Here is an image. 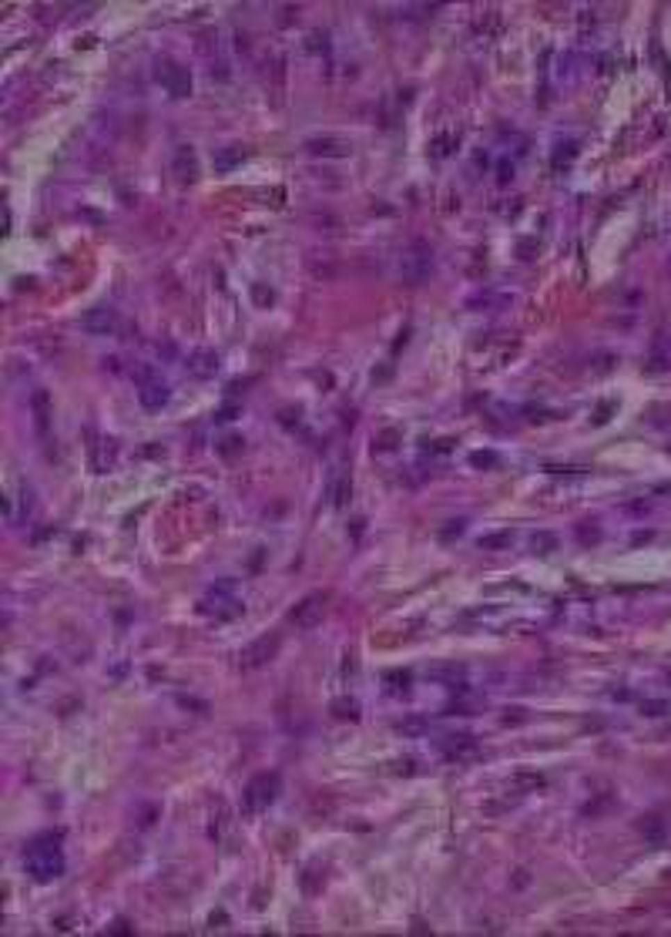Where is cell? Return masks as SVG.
I'll list each match as a JSON object with an SVG mask.
<instances>
[{"label": "cell", "instance_id": "cell-3", "mask_svg": "<svg viewBox=\"0 0 671 937\" xmlns=\"http://www.w3.org/2000/svg\"><path fill=\"white\" fill-rule=\"evenodd\" d=\"M154 77L161 81V88L172 97H188L192 95V71L175 58H158L154 61Z\"/></svg>", "mask_w": 671, "mask_h": 937}, {"label": "cell", "instance_id": "cell-27", "mask_svg": "<svg viewBox=\"0 0 671 937\" xmlns=\"http://www.w3.org/2000/svg\"><path fill=\"white\" fill-rule=\"evenodd\" d=\"M645 712H648V716H661V712H665V706H661V702H648V706H645Z\"/></svg>", "mask_w": 671, "mask_h": 937}, {"label": "cell", "instance_id": "cell-2", "mask_svg": "<svg viewBox=\"0 0 671 937\" xmlns=\"http://www.w3.org/2000/svg\"><path fill=\"white\" fill-rule=\"evenodd\" d=\"M279 786H282L279 773H259V776H252L249 786H245V793H242L245 813H259V810H266V806L275 803Z\"/></svg>", "mask_w": 671, "mask_h": 937}, {"label": "cell", "instance_id": "cell-17", "mask_svg": "<svg viewBox=\"0 0 671 937\" xmlns=\"http://www.w3.org/2000/svg\"><path fill=\"white\" fill-rule=\"evenodd\" d=\"M396 729H400L403 736H423V732H430V723H426L423 716H410V719H403Z\"/></svg>", "mask_w": 671, "mask_h": 937}, {"label": "cell", "instance_id": "cell-20", "mask_svg": "<svg viewBox=\"0 0 671 937\" xmlns=\"http://www.w3.org/2000/svg\"><path fill=\"white\" fill-rule=\"evenodd\" d=\"M252 299H255V306L268 309L272 303H275V292H272L266 283H255V286H252Z\"/></svg>", "mask_w": 671, "mask_h": 937}, {"label": "cell", "instance_id": "cell-7", "mask_svg": "<svg viewBox=\"0 0 671 937\" xmlns=\"http://www.w3.org/2000/svg\"><path fill=\"white\" fill-rule=\"evenodd\" d=\"M118 326H121V316L115 306H95L81 316V329L91 336H111V333H118Z\"/></svg>", "mask_w": 671, "mask_h": 937}, {"label": "cell", "instance_id": "cell-15", "mask_svg": "<svg viewBox=\"0 0 671 937\" xmlns=\"http://www.w3.org/2000/svg\"><path fill=\"white\" fill-rule=\"evenodd\" d=\"M242 158H245V152H242L239 145H232V148L215 155V168H218V172H232L235 165H242Z\"/></svg>", "mask_w": 671, "mask_h": 937}, {"label": "cell", "instance_id": "cell-26", "mask_svg": "<svg viewBox=\"0 0 671 937\" xmlns=\"http://www.w3.org/2000/svg\"><path fill=\"white\" fill-rule=\"evenodd\" d=\"M108 931H111V934H131V924H128V920H115Z\"/></svg>", "mask_w": 671, "mask_h": 937}, {"label": "cell", "instance_id": "cell-6", "mask_svg": "<svg viewBox=\"0 0 671 937\" xmlns=\"http://www.w3.org/2000/svg\"><path fill=\"white\" fill-rule=\"evenodd\" d=\"M433 272V252L430 249H423V246H417V249H410V252H403V259H400V276L406 279V283H423L426 276Z\"/></svg>", "mask_w": 671, "mask_h": 937}, {"label": "cell", "instance_id": "cell-13", "mask_svg": "<svg viewBox=\"0 0 671 937\" xmlns=\"http://www.w3.org/2000/svg\"><path fill=\"white\" fill-rule=\"evenodd\" d=\"M31 410H34V423H38V430H40V434H47V423H51V414H54L51 393H47V390H34V393H31Z\"/></svg>", "mask_w": 671, "mask_h": 937}, {"label": "cell", "instance_id": "cell-8", "mask_svg": "<svg viewBox=\"0 0 671 937\" xmlns=\"http://www.w3.org/2000/svg\"><path fill=\"white\" fill-rule=\"evenodd\" d=\"M440 749H443V756L446 759H474L480 753V746H477V739L470 736V732H453V736H443L440 739Z\"/></svg>", "mask_w": 671, "mask_h": 937}, {"label": "cell", "instance_id": "cell-4", "mask_svg": "<svg viewBox=\"0 0 671 937\" xmlns=\"http://www.w3.org/2000/svg\"><path fill=\"white\" fill-rule=\"evenodd\" d=\"M279 645H282V635H279V631L259 635L252 645H245V649H242V655H239V666H242V669H266L268 662L279 655Z\"/></svg>", "mask_w": 671, "mask_h": 937}, {"label": "cell", "instance_id": "cell-18", "mask_svg": "<svg viewBox=\"0 0 671 937\" xmlns=\"http://www.w3.org/2000/svg\"><path fill=\"white\" fill-rule=\"evenodd\" d=\"M531 548H534L537 555H551L557 548V537L551 535V531H537L534 537H531Z\"/></svg>", "mask_w": 671, "mask_h": 937}, {"label": "cell", "instance_id": "cell-23", "mask_svg": "<svg viewBox=\"0 0 671 937\" xmlns=\"http://www.w3.org/2000/svg\"><path fill=\"white\" fill-rule=\"evenodd\" d=\"M470 464H474V467H497L500 457L494 454V450H474V454H470Z\"/></svg>", "mask_w": 671, "mask_h": 937}, {"label": "cell", "instance_id": "cell-21", "mask_svg": "<svg viewBox=\"0 0 671 937\" xmlns=\"http://www.w3.org/2000/svg\"><path fill=\"white\" fill-rule=\"evenodd\" d=\"M396 440H400V430H396V427H386V430L376 434V450H393Z\"/></svg>", "mask_w": 671, "mask_h": 937}, {"label": "cell", "instance_id": "cell-9", "mask_svg": "<svg viewBox=\"0 0 671 937\" xmlns=\"http://www.w3.org/2000/svg\"><path fill=\"white\" fill-rule=\"evenodd\" d=\"M306 152L309 155H323V158H346L353 152V145L346 138H336V134H323V138H309L306 141Z\"/></svg>", "mask_w": 671, "mask_h": 937}, {"label": "cell", "instance_id": "cell-12", "mask_svg": "<svg viewBox=\"0 0 671 937\" xmlns=\"http://www.w3.org/2000/svg\"><path fill=\"white\" fill-rule=\"evenodd\" d=\"M185 366H188V373H192V377H198V380H209V377H215V373H218V353H215V349H195Z\"/></svg>", "mask_w": 671, "mask_h": 937}, {"label": "cell", "instance_id": "cell-19", "mask_svg": "<svg viewBox=\"0 0 671 937\" xmlns=\"http://www.w3.org/2000/svg\"><path fill=\"white\" fill-rule=\"evenodd\" d=\"M332 716H336V719H353V723H356V719H359V706H356L353 699H336V702H332Z\"/></svg>", "mask_w": 671, "mask_h": 937}, {"label": "cell", "instance_id": "cell-14", "mask_svg": "<svg viewBox=\"0 0 671 937\" xmlns=\"http://www.w3.org/2000/svg\"><path fill=\"white\" fill-rule=\"evenodd\" d=\"M467 675V669L463 666H457V662H450V666H433V669L426 672V679H433V682H446V686H453L457 688V679H463Z\"/></svg>", "mask_w": 671, "mask_h": 937}, {"label": "cell", "instance_id": "cell-10", "mask_svg": "<svg viewBox=\"0 0 671 937\" xmlns=\"http://www.w3.org/2000/svg\"><path fill=\"white\" fill-rule=\"evenodd\" d=\"M172 172L178 182H195L198 178V158H195L192 145H178L172 155Z\"/></svg>", "mask_w": 671, "mask_h": 937}, {"label": "cell", "instance_id": "cell-5", "mask_svg": "<svg viewBox=\"0 0 671 937\" xmlns=\"http://www.w3.org/2000/svg\"><path fill=\"white\" fill-rule=\"evenodd\" d=\"M326 605H329V592H312L289 612V622L296 629H316L323 622V615H326Z\"/></svg>", "mask_w": 671, "mask_h": 937}, {"label": "cell", "instance_id": "cell-25", "mask_svg": "<svg viewBox=\"0 0 671 937\" xmlns=\"http://www.w3.org/2000/svg\"><path fill=\"white\" fill-rule=\"evenodd\" d=\"M510 178H514V165H507V162H503V165H500V175H497V182H500V185H507Z\"/></svg>", "mask_w": 671, "mask_h": 937}, {"label": "cell", "instance_id": "cell-24", "mask_svg": "<svg viewBox=\"0 0 671 937\" xmlns=\"http://www.w3.org/2000/svg\"><path fill=\"white\" fill-rule=\"evenodd\" d=\"M577 535H581L584 544H588V541H601V531H597V528H591V531H588V528H577Z\"/></svg>", "mask_w": 671, "mask_h": 937}, {"label": "cell", "instance_id": "cell-11", "mask_svg": "<svg viewBox=\"0 0 671 937\" xmlns=\"http://www.w3.org/2000/svg\"><path fill=\"white\" fill-rule=\"evenodd\" d=\"M168 397H172L168 383H161L158 377H154L152 383H145V386H138V400H141L145 410H161V407L168 403Z\"/></svg>", "mask_w": 671, "mask_h": 937}, {"label": "cell", "instance_id": "cell-16", "mask_svg": "<svg viewBox=\"0 0 671 937\" xmlns=\"http://www.w3.org/2000/svg\"><path fill=\"white\" fill-rule=\"evenodd\" d=\"M510 541H514L510 531H497V535L480 537V548H483V551H497V548H510Z\"/></svg>", "mask_w": 671, "mask_h": 937}, {"label": "cell", "instance_id": "cell-1", "mask_svg": "<svg viewBox=\"0 0 671 937\" xmlns=\"http://www.w3.org/2000/svg\"><path fill=\"white\" fill-rule=\"evenodd\" d=\"M24 870L38 883H47V880H58L64 874V853L58 847V837H40L27 847L24 853Z\"/></svg>", "mask_w": 671, "mask_h": 937}, {"label": "cell", "instance_id": "cell-22", "mask_svg": "<svg viewBox=\"0 0 671 937\" xmlns=\"http://www.w3.org/2000/svg\"><path fill=\"white\" fill-rule=\"evenodd\" d=\"M115 454H118L115 440H104V447H101V457L95 460V467H97V471H108V467L115 464Z\"/></svg>", "mask_w": 671, "mask_h": 937}]
</instances>
